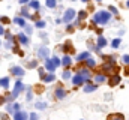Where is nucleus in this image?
I'll list each match as a JSON object with an SVG mask.
<instances>
[{
	"mask_svg": "<svg viewBox=\"0 0 129 120\" xmlns=\"http://www.w3.org/2000/svg\"><path fill=\"white\" fill-rule=\"evenodd\" d=\"M62 51L64 53V56H71V54L75 53V48H74V45H72L71 41H66L63 45H62Z\"/></svg>",
	"mask_w": 129,
	"mask_h": 120,
	"instance_id": "obj_5",
	"label": "nucleus"
},
{
	"mask_svg": "<svg viewBox=\"0 0 129 120\" xmlns=\"http://www.w3.org/2000/svg\"><path fill=\"white\" fill-rule=\"evenodd\" d=\"M93 83L95 84H102V83H105L107 80H108V77L107 75H104V74H101V72H95V75H93Z\"/></svg>",
	"mask_w": 129,
	"mask_h": 120,
	"instance_id": "obj_8",
	"label": "nucleus"
},
{
	"mask_svg": "<svg viewBox=\"0 0 129 120\" xmlns=\"http://www.w3.org/2000/svg\"><path fill=\"white\" fill-rule=\"evenodd\" d=\"M74 26H72V24H69V26H68V27H66V32H68V33H72V32H74Z\"/></svg>",
	"mask_w": 129,
	"mask_h": 120,
	"instance_id": "obj_40",
	"label": "nucleus"
},
{
	"mask_svg": "<svg viewBox=\"0 0 129 120\" xmlns=\"http://www.w3.org/2000/svg\"><path fill=\"white\" fill-rule=\"evenodd\" d=\"M36 66H38V60H32L27 63V68H36Z\"/></svg>",
	"mask_w": 129,
	"mask_h": 120,
	"instance_id": "obj_35",
	"label": "nucleus"
},
{
	"mask_svg": "<svg viewBox=\"0 0 129 120\" xmlns=\"http://www.w3.org/2000/svg\"><path fill=\"white\" fill-rule=\"evenodd\" d=\"M24 29H26V32H27V33H32V27H30V26H26Z\"/></svg>",
	"mask_w": 129,
	"mask_h": 120,
	"instance_id": "obj_45",
	"label": "nucleus"
},
{
	"mask_svg": "<svg viewBox=\"0 0 129 120\" xmlns=\"http://www.w3.org/2000/svg\"><path fill=\"white\" fill-rule=\"evenodd\" d=\"M126 6H128V8H129V0H128V3H126Z\"/></svg>",
	"mask_w": 129,
	"mask_h": 120,
	"instance_id": "obj_47",
	"label": "nucleus"
},
{
	"mask_svg": "<svg viewBox=\"0 0 129 120\" xmlns=\"http://www.w3.org/2000/svg\"><path fill=\"white\" fill-rule=\"evenodd\" d=\"M83 63H84V66H86V68H89V69H95V68H96V60L92 59V57H90V59H87L86 62H83Z\"/></svg>",
	"mask_w": 129,
	"mask_h": 120,
	"instance_id": "obj_18",
	"label": "nucleus"
},
{
	"mask_svg": "<svg viewBox=\"0 0 129 120\" xmlns=\"http://www.w3.org/2000/svg\"><path fill=\"white\" fill-rule=\"evenodd\" d=\"M5 32H6V30H5V27H3V24H0V36L5 35Z\"/></svg>",
	"mask_w": 129,
	"mask_h": 120,
	"instance_id": "obj_43",
	"label": "nucleus"
},
{
	"mask_svg": "<svg viewBox=\"0 0 129 120\" xmlns=\"http://www.w3.org/2000/svg\"><path fill=\"white\" fill-rule=\"evenodd\" d=\"M12 21H14V24L20 26V27H23V29H24V27L27 26V24H26V18H23V17H20V15H18V17H15V18H14Z\"/></svg>",
	"mask_w": 129,
	"mask_h": 120,
	"instance_id": "obj_16",
	"label": "nucleus"
},
{
	"mask_svg": "<svg viewBox=\"0 0 129 120\" xmlns=\"http://www.w3.org/2000/svg\"><path fill=\"white\" fill-rule=\"evenodd\" d=\"M29 6H30L32 9H36V11H38L41 5H39V2H38V0H30V2H29Z\"/></svg>",
	"mask_w": 129,
	"mask_h": 120,
	"instance_id": "obj_30",
	"label": "nucleus"
},
{
	"mask_svg": "<svg viewBox=\"0 0 129 120\" xmlns=\"http://www.w3.org/2000/svg\"><path fill=\"white\" fill-rule=\"evenodd\" d=\"M29 120H38V114L36 113H30L29 114Z\"/></svg>",
	"mask_w": 129,
	"mask_h": 120,
	"instance_id": "obj_37",
	"label": "nucleus"
},
{
	"mask_svg": "<svg viewBox=\"0 0 129 120\" xmlns=\"http://www.w3.org/2000/svg\"><path fill=\"white\" fill-rule=\"evenodd\" d=\"M45 6L50 8V9H53V8L57 6V0H45Z\"/></svg>",
	"mask_w": 129,
	"mask_h": 120,
	"instance_id": "obj_27",
	"label": "nucleus"
},
{
	"mask_svg": "<svg viewBox=\"0 0 129 120\" xmlns=\"http://www.w3.org/2000/svg\"><path fill=\"white\" fill-rule=\"evenodd\" d=\"M87 15H89V14H87V11H80V12H78V20L75 21V24H78V26H80V23H81L83 20H86V18H87Z\"/></svg>",
	"mask_w": 129,
	"mask_h": 120,
	"instance_id": "obj_19",
	"label": "nucleus"
},
{
	"mask_svg": "<svg viewBox=\"0 0 129 120\" xmlns=\"http://www.w3.org/2000/svg\"><path fill=\"white\" fill-rule=\"evenodd\" d=\"M9 72H11V75H14V77H18V78H21V77H24V69L21 68V66H12L11 69H9Z\"/></svg>",
	"mask_w": 129,
	"mask_h": 120,
	"instance_id": "obj_7",
	"label": "nucleus"
},
{
	"mask_svg": "<svg viewBox=\"0 0 129 120\" xmlns=\"http://www.w3.org/2000/svg\"><path fill=\"white\" fill-rule=\"evenodd\" d=\"M20 17H23V18H30L32 15L29 14V9H27V8H23L21 12H20Z\"/></svg>",
	"mask_w": 129,
	"mask_h": 120,
	"instance_id": "obj_28",
	"label": "nucleus"
},
{
	"mask_svg": "<svg viewBox=\"0 0 129 120\" xmlns=\"http://www.w3.org/2000/svg\"><path fill=\"white\" fill-rule=\"evenodd\" d=\"M32 92H30V89H29V93H27V101H32Z\"/></svg>",
	"mask_w": 129,
	"mask_h": 120,
	"instance_id": "obj_44",
	"label": "nucleus"
},
{
	"mask_svg": "<svg viewBox=\"0 0 129 120\" xmlns=\"http://www.w3.org/2000/svg\"><path fill=\"white\" fill-rule=\"evenodd\" d=\"M3 104H6V98H5V95H0V105H3Z\"/></svg>",
	"mask_w": 129,
	"mask_h": 120,
	"instance_id": "obj_41",
	"label": "nucleus"
},
{
	"mask_svg": "<svg viewBox=\"0 0 129 120\" xmlns=\"http://www.w3.org/2000/svg\"><path fill=\"white\" fill-rule=\"evenodd\" d=\"M44 68H45V71H48L50 74H54V71L57 69V68H56V65L53 63V60H51V59L45 60V63H44Z\"/></svg>",
	"mask_w": 129,
	"mask_h": 120,
	"instance_id": "obj_11",
	"label": "nucleus"
},
{
	"mask_svg": "<svg viewBox=\"0 0 129 120\" xmlns=\"http://www.w3.org/2000/svg\"><path fill=\"white\" fill-rule=\"evenodd\" d=\"M105 120H125V114H122V113H111V114L107 116Z\"/></svg>",
	"mask_w": 129,
	"mask_h": 120,
	"instance_id": "obj_14",
	"label": "nucleus"
},
{
	"mask_svg": "<svg viewBox=\"0 0 129 120\" xmlns=\"http://www.w3.org/2000/svg\"><path fill=\"white\" fill-rule=\"evenodd\" d=\"M12 51H14L15 54H18L20 57H24V51L20 50V45H14V47H12Z\"/></svg>",
	"mask_w": 129,
	"mask_h": 120,
	"instance_id": "obj_24",
	"label": "nucleus"
},
{
	"mask_svg": "<svg viewBox=\"0 0 129 120\" xmlns=\"http://www.w3.org/2000/svg\"><path fill=\"white\" fill-rule=\"evenodd\" d=\"M51 60H53V63L56 65V68H57V66H62V60L59 59L57 56H54V57H51Z\"/></svg>",
	"mask_w": 129,
	"mask_h": 120,
	"instance_id": "obj_32",
	"label": "nucleus"
},
{
	"mask_svg": "<svg viewBox=\"0 0 129 120\" xmlns=\"http://www.w3.org/2000/svg\"><path fill=\"white\" fill-rule=\"evenodd\" d=\"M62 66H63L64 69H69V68L72 66V59H71V56H64L63 59H62Z\"/></svg>",
	"mask_w": 129,
	"mask_h": 120,
	"instance_id": "obj_17",
	"label": "nucleus"
},
{
	"mask_svg": "<svg viewBox=\"0 0 129 120\" xmlns=\"http://www.w3.org/2000/svg\"><path fill=\"white\" fill-rule=\"evenodd\" d=\"M48 56H50V50L47 47H41L38 50V57L42 60H48Z\"/></svg>",
	"mask_w": 129,
	"mask_h": 120,
	"instance_id": "obj_9",
	"label": "nucleus"
},
{
	"mask_svg": "<svg viewBox=\"0 0 129 120\" xmlns=\"http://www.w3.org/2000/svg\"><path fill=\"white\" fill-rule=\"evenodd\" d=\"M108 11H110V12H113V14H117V8H116V6H110V8H108Z\"/></svg>",
	"mask_w": 129,
	"mask_h": 120,
	"instance_id": "obj_39",
	"label": "nucleus"
},
{
	"mask_svg": "<svg viewBox=\"0 0 129 120\" xmlns=\"http://www.w3.org/2000/svg\"><path fill=\"white\" fill-rule=\"evenodd\" d=\"M0 24H11V18H8V17H0Z\"/></svg>",
	"mask_w": 129,
	"mask_h": 120,
	"instance_id": "obj_34",
	"label": "nucleus"
},
{
	"mask_svg": "<svg viewBox=\"0 0 129 120\" xmlns=\"http://www.w3.org/2000/svg\"><path fill=\"white\" fill-rule=\"evenodd\" d=\"M48 105H47V102H35V108H38V110H45Z\"/></svg>",
	"mask_w": 129,
	"mask_h": 120,
	"instance_id": "obj_29",
	"label": "nucleus"
},
{
	"mask_svg": "<svg viewBox=\"0 0 129 120\" xmlns=\"http://www.w3.org/2000/svg\"><path fill=\"white\" fill-rule=\"evenodd\" d=\"M96 45L99 47V48H104V47L107 45V39H105L102 35H99V36H98V44H96Z\"/></svg>",
	"mask_w": 129,
	"mask_h": 120,
	"instance_id": "obj_22",
	"label": "nucleus"
},
{
	"mask_svg": "<svg viewBox=\"0 0 129 120\" xmlns=\"http://www.w3.org/2000/svg\"><path fill=\"white\" fill-rule=\"evenodd\" d=\"M9 84H11V80H9V77H3V78H0V87H3V89H8V87H9Z\"/></svg>",
	"mask_w": 129,
	"mask_h": 120,
	"instance_id": "obj_20",
	"label": "nucleus"
},
{
	"mask_svg": "<svg viewBox=\"0 0 129 120\" xmlns=\"http://www.w3.org/2000/svg\"><path fill=\"white\" fill-rule=\"evenodd\" d=\"M87 59H90V53H89V51H83V53H80V54L77 56L75 60H77L78 63H81V62H86Z\"/></svg>",
	"mask_w": 129,
	"mask_h": 120,
	"instance_id": "obj_15",
	"label": "nucleus"
},
{
	"mask_svg": "<svg viewBox=\"0 0 129 120\" xmlns=\"http://www.w3.org/2000/svg\"><path fill=\"white\" fill-rule=\"evenodd\" d=\"M0 119L2 120H9V114H8V113H2V114H0Z\"/></svg>",
	"mask_w": 129,
	"mask_h": 120,
	"instance_id": "obj_38",
	"label": "nucleus"
},
{
	"mask_svg": "<svg viewBox=\"0 0 129 120\" xmlns=\"http://www.w3.org/2000/svg\"><path fill=\"white\" fill-rule=\"evenodd\" d=\"M53 81H56V75H54V74H48V75L44 78V83H45V84L53 83Z\"/></svg>",
	"mask_w": 129,
	"mask_h": 120,
	"instance_id": "obj_25",
	"label": "nucleus"
},
{
	"mask_svg": "<svg viewBox=\"0 0 129 120\" xmlns=\"http://www.w3.org/2000/svg\"><path fill=\"white\" fill-rule=\"evenodd\" d=\"M81 2H89V0H81Z\"/></svg>",
	"mask_w": 129,
	"mask_h": 120,
	"instance_id": "obj_48",
	"label": "nucleus"
},
{
	"mask_svg": "<svg viewBox=\"0 0 129 120\" xmlns=\"http://www.w3.org/2000/svg\"><path fill=\"white\" fill-rule=\"evenodd\" d=\"M111 20V12H108V11H98L96 14L93 15V24L96 26V24H101V26H105L108 21Z\"/></svg>",
	"mask_w": 129,
	"mask_h": 120,
	"instance_id": "obj_1",
	"label": "nucleus"
},
{
	"mask_svg": "<svg viewBox=\"0 0 129 120\" xmlns=\"http://www.w3.org/2000/svg\"><path fill=\"white\" fill-rule=\"evenodd\" d=\"M62 77H63V80H72V72H71V69H64L63 74H62Z\"/></svg>",
	"mask_w": 129,
	"mask_h": 120,
	"instance_id": "obj_26",
	"label": "nucleus"
},
{
	"mask_svg": "<svg viewBox=\"0 0 129 120\" xmlns=\"http://www.w3.org/2000/svg\"><path fill=\"white\" fill-rule=\"evenodd\" d=\"M66 96H68V90L63 87V84H62V83H59V86H57L56 90H54V99L62 101V99H64Z\"/></svg>",
	"mask_w": 129,
	"mask_h": 120,
	"instance_id": "obj_2",
	"label": "nucleus"
},
{
	"mask_svg": "<svg viewBox=\"0 0 129 120\" xmlns=\"http://www.w3.org/2000/svg\"><path fill=\"white\" fill-rule=\"evenodd\" d=\"M14 120H29V113L21 110V111H17L14 114Z\"/></svg>",
	"mask_w": 129,
	"mask_h": 120,
	"instance_id": "obj_12",
	"label": "nucleus"
},
{
	"mask_svg": "<svg viewBox=\"0 0 129 120\" xmlns=\"http://www.w3.org/2000/svg\"><path fill=\"white\" fill-rule=\"evenodd\" d=\"M75 17H77V11L75 9H68V11H64V14H63V21L69 24Z\"/></svg>",
	"mask_w": 129,
	"mask_h": 120,
	"instance_id": "obj_6",
	"label": "nucleus"
},
{
	"mask_svg": "<svg viewBox=\"0 0 129 120\" xmlns=\"http://www.w3.org/2000/svg\"><path fill=\"white\" fill-rule=\"evenodd\" d=\"M17 41H18L20 45H24V47L29 45V42H30V41H29V36H27L26 33H18V35H17Z\"/></svg>",
	"mask_w": 129,
	"mask_h": 120,
	"instance_id": "obj_10",
	"label": "nucleus"
},
{
	"mask_svg": "<svg viewBox=\"0 0 129 120\" xmlns=\"http://www.w3.org/2000/svg\"><path fill=\"white\" fill-rule=\"evenodd\" d=\"M71 81H72V84H74L75 87H80V86H84L86 83H89V81H87L84 77H81L80 74H75V75L72 77V80H71Z\"/></svg>",
	"mask_w": 129,
	"mask_h": 120,
	"instance_id": "obj_3",
	"label": "nucleus"
},
{
	"mask_svg": "<svg viewBox=\"0 0 129 120\" xmlns=\"http://www.w3.org/2000/svg\"><path fill=\"white\" fill-rule=\"evenodd\" d=\"M33 90H35L36 95H42L44 90H45V86H44V84H35V86H33Z\"/></svg>",
	"mask_w": 129,
	"mask_h": 120,
	"instance_id": "obj_21",
	"label": "nucleus"
},
{
	"mask_svg": "<svg viewBox=\"0 0 129 120\" xmlns=\"http://www.w3.org/2000/svg\"><path fill=\"white\" fill-rule=\"evenodd\" d=\"M122 60H123V63L128 66V65H129V54H125V56L122 57Z\"/></svg>",
	"mask_w": 129,
	"mask_h": 120,
	"instance_id": "obj_36",
	"label": "nucleus"
},
{
	"mask_svg": "<svg viewBox=\"0 0 129 120\" xmlns=\"http://www.w3.org/2000/svg\"><path fill=\"white\" fill-rule=\"evenodd\" d=\"M120 81H122V77H120L119 74L110 75V77H108V80H107V83H108V86H110V87H116L117 84H120Z\"/></svg>",
	"mask_w": 129,
	"mask_h": 120,
	"instance_id": "obj_4",
	"label": "nucleus"
},
{
	"mask_svg": "<svg viewBox=\"0 0 129 120\" xmlns=\"http://www.w3.org/2000/svg\"><path fill=\"white\" fill-rule=\"evenodd\" d=\"M120 44H122V39H120V38H116V39L111 41V47H113L114 50H117V48L120 47Z\"/></svg>",
	"mask_w": 129,
	"mask_h": 120,
	"instance_id": "obj_23",
	"label": "nucleus"
},
{
	"mask_svg": "<svg viewBox=\"0 0 129 120\" xmlns=\"http://www.w3.org/2000/svg\"><path fill=\"white\" fill-rule=\"evenodd\" d=\"M35 27H38V29H44V27H45V21H42V20L36 21V23H35Z\"/></svg>",
	"mask_w": 129,
	"mask_h": 120,
	"instance_id": "obj_33",
	"label": "nucleus"
},
{
	"mask_svg": "<svg viewBox=\"0 0 129 120\" xmlns=\"http://www.w3.org/2000/svg\"><path fill=\"white\" fill-rule=\"evenodd\" d=\"M123 74H125L126 77H129V65H128V66H125V71H123Z\"/></svg>",
	"mask_w": 129,
	"mask_h": 120,
	"instance_id": "obj_42",
	"label": "nucleus"
},
{
	"mask_svg": "<svg viewBox=\"0 0 129 120\" xmlns=\"http://www.w3.org/2000/svg\"><path fill=\"white\" fill-rule=\"evenodd\" d=\"M0 45H2V42H0Z\"/></svg>",
	"mask_w": 129,
	"mask_h": 120,
	"instance_id": "obj_50",
	"label": "nucleus"
},
{
	"mask_svg": "<svg viewBox=\"0 0 129 120\" xmlns=\"http://www.w3.org/2000/svg\"><path fill=\"white\" fill-rule=\"evenodd\" d=\"M98 89V84H95L93 81H89V83H86L84 86H83V90L86 92V93H92V92H95Z\"/></svg>",
	"mask_w": 129,
	"mask_h": 120,
	"instance_id": "obj_13",
	"label": "nucleus"
},
{
	"mask_svg": "<svg viewBox=\"0 0 129 120\" xmlns=\"http://www.w3.org/2000/svg\"><path fill=\"white\" fill-rule=\"evenodd\" d=\"M38 72H39V78L44 81V78L47 77V74H45V68H38Z\"/></svg>",
	"mask_w": 129,
	"mask_h": 120,
	"instance_id": "obj_31",
	"label": "nucleus"
},
{
	"mask_svg": "<svg viewBox=\"0 0 129 120\" xmlns=\"http://www.w3.org/2000/svg\"><path fill=\"white\" fill-rule=\"evenodd\" d=\"M96 2H101V0H96Z\"/></svg>",
	"mask_w": 129,
	"mask_h": 120,
	"instance_id": "obj_49",
	"label": "nucleus"
},
{
	"mask_svg": "<svg viewBox=\"0 0 129 120\" xmlns=\"http://www.w3.org/2000/svg\"><path fill=\"white\" fill-rule=\"evenodd\" d=\"M29 2H30V0H20L21 5H26V3H29Z\"/></svg>",
	"mask_w": 129,
	"mask_h": 120,
	"instance_id": "obj_46",
	"label": "nucleus"
}]
</instances>
